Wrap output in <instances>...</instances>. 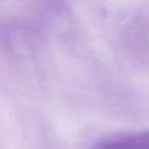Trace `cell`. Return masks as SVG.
I'll return each instance as SVG.
<instances>
[{
	"instance_id": "cell-1",
	"label": "cell",
	"mask_w": 149,
	"mask_h": 149,
	"mask_svg": "<svg viewBox=\"0 0 149 149\" xmlns=\"http://www.w3.org/2000/svg\"><path fill=\"white\" fill-rule=\"evenodd\" d=\"M95 149H149V129L106 137Z\"/></svg>"
}]
</instances>
